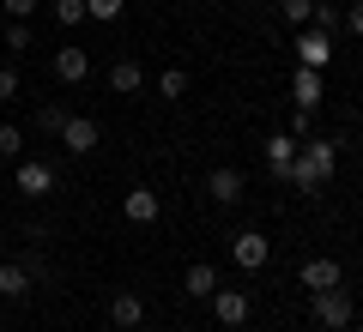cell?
<instances>
[{
  "label": "cell",
  "instance_id": "obj_1",
  "mask_svg": "<svg viewBox=\"0 0 363 332\" xmlns=\"http://www.w3.org/2000/svg\"><path fill=\"white\" fill-rule=\"evenodd\" d=\"M333 169H339V139H333V133H309L303 151H297V164L285 169V181L303 188V193H321L327 181H333Z\"/></svg>",
  "mask_w": 363,
  "mask_h": 332
},
{
  "label": "cell",
  "instance_id": "obj_2",
  "mask_svg": "<svg viewBox=\"0 0 363 332\" xmlns=\"http://www.w3.org/2000/svg\"><path fill=\"white\" fill-rule=\"evenodd\" d=\"M315 320H321L327 332H345L351 320H357V308H351V290H345V284H333V290H315Z\"/></svg>",
  "mask_w": 363,
  "mask_h": 332
},
{
  "label": "cell",
  "instance_id": "obj_3",
  "mask_svg": "<svg viewBox=\"0 0 363 332\" xmlns=\"http://www.w3.org/2000/svg\"><path fill=\"white\" fill-rule=\"evenodd\" d=\"M13 188L25 193V200H43V193H55V164H43V157H25V164L13 169Z\"/></svg>",
  "mask_w": 363,
  "mask_h": 332
},
{
  "label": "cell",
  "instance_id": "obj_4",
  "mask_svg": "<svg viewBox=\"0 0 363 332\" xmlns=\"http://www.w3.org/2000/svg\"><path fill=\"white\" fill-rule=\"evenodd\" d=\"M230 260H236L242 272H260V266L272 260V242H267L260 230H236V236H230Z\"/></svg>",
  "mask_w": 363,
  "mask_h": 332
},
{
  "label": "cell",
  "instance_id": "obj_5",
  "mask_svg": "<svg viewBox=\"0 0 363 332\" xmlns=\"http://www.w3.org/2000/svg\"><path fill=\"white\" fill-rule=\"evenodd\" d=\"M97 139H104V127H97L91 115H67V121H61V145H67L73 157H91V151H97Z\"/></svg>",
  "mask_w": 363,
  "mask_h": 332
},
{
  "label": "cell",
  "instance_id": "obj_6",
  "mask_svg": "<svg viewBox=\"0 0 363 332\" xmlns=\"http://www.w3.org/2000/svg\"><path fill=\"white\" fill-rule=\"evenodd\" d=\"M327 61H333V37L315 25L297 30V67H315V73H327Z\"/></svg>",
  "mask_w": 363,
  "mask_h": 332
},
{
  "label": "cell",
  "instance_id": "obj_7",
  "mask_svg": "<svg viewBox=\"0 0 363 332\" xmlns=\"http://www.w3.org/2000/svg\"><path fill=\"white\" fill-rule=\"evenodd\" d=\"M109 326L116 332H140L145 326V296L140 290H116L109 296Z\"/></svg>",
  "mask_w": 363,
  "mask_h": 332
},
{
  "label": "cell",
  "instance_id": "obj_8",
  "mask_svg": "<svg viewBox=\"0 0 363 332\" xmlns=\"http://www.w3.org/2000/svg\"><path fill=\"white\" fill-rule=\"evenodd\" d=\"M212 314H218V326H242V320L255 314V296L248 290H224L218 284V290H212Z\"/></svg>",
  "mask_w": 363,
  "mask_h": 332
},
{
  "label": "cell",
  "instance_id": "obj_9",
  "mask_svg": "<svg viewBox=\"0 0 363 332\" xmlns=\"http://www.w3.org/2000/svg\"><path fill=\"white\" fill-rule=\"evenodd\" d=\"M297 284L303 290H333V284H345V272H339V260H327V254H315V260H303V272H297Z\"/></svg>",
  "mask_w": 363,
  "mask_h": 332
},
{
  "label": "cell",
  "instance_id": "obj_10",
  "mask_svg": "<svg viewBox=\"0 0 363 332\" xmlns=\"http://www.w3.org/2000/svg\"><path fill=\"white\" fill-rule=\"evenodd\" d=\"M55 79H61V85H85L91 79V55L79 49V42H61V49H55Z\"/></svg>",
  "mask_w": 363,
  "mask_h": 332
},
{
  "label": "cell",
  "instance_id": "obj_11",
  "mask_svg": "<svg viewBox=\"0 0 363 332\" xmlns=\"http://www.w3.org/2000/svg\"><path fill=\"white\" fill-rule=\"evenodd\" d=\"M260 151H267V169L279 181H285V169L297 164V151H303V139H291V133H267V139H260Z\"/></svg>",
  "mask_w": 363,
  "mask_h": 332
},
{
  "label": "cell",
  "instance_id": "obj_12",
  "mask_svg": "<svg viewBox=\"0 0 363 332\" xmlns=\"http://www.w3.org/2000/svg\"><path fill=\"white\" fill-rule=\"evenodd\" d=\"M121 212H128V224H157L164 200H157V188H128L121 193Z\"/></svg>",
  "mask_w": 363,
  "mask_h": 332
},
{
  "label": "cell",
  "instance_id": "obj_13",
  "mask_svg": "<svg viewBox=\"0 0 363 332\" xmlns=\"http://www.w3.org/2000/svg\"><path fill=\"white\" fill-rule=\"evenodd\" d=\"M206 193H212L218 205H236V200L248 193V181H242V169H230V164H224V169H212V176H206Z\"/></svg>",
  "mask_w": 363,
  "mask_h": 332
},
{
  "label": "cell",
  "instance_id": "obj_14",
  "mask_svg": "<svg viewBox=\"0 0 363 332\" xmlns=\"http://www.w3.org/2000/svg\"><path fill=\"white\" fill-rule=\"evenodd\" d=\"M321 97H327V91H321V73H315V67H297V79H291V103L315 115V109H321Z\"/></svg>",
  "mask_w": 363,
  "mask_h": 332
},
{
  "label": "cell",
  "instance_id": "obj_15",
  "mask_svg": "<svg viewBox=\"0 0 363 332\" xmlns=\"http://www.w3.org/2000/svg\"><path fill=\"white\" fill-rule=\"evenodd\" d=\"M182 290L194 296V302H212V290H218V272H212L206 260H194V266L182 272Z\"/></svg>",
  "mask_w": 363,
  "mask_h": 332
},
{
  "label": "cell",
  "instance_id": "obj_16",
  "mask_svg": "<svg viewBox=\"0 0 363 332\" xmlns=\"http://www.w3.org/2000/svg\"><path fill=\"white\" fill-rule=\"evenodd\" d=\"M0 296H6V302L30 296V272H25V260H0Z\"/></svg>",
  "mask_w": 363,
  "mask_h": 332
},
{
  "label": "cell",
  "instance_id": "obj_17",
  "mask_svg": "<svg viewBox=\"0 0 363 332\" xmlns=\"http://www.w3.org/2000/svg\"><path fill=\"white\" fill-rule=\"evenodd\" d=\"M140 85H145V67L140 61H116V67H109V91H116V97H133Z\"/></svg>",
  "mask_w": 363,
  "mask_h": 332
},
{
  "label": "cell",
  "instance_id": "obj_18",
  "mask_svg": "<svg viewBox=\"0 0 363 332\" xmlns=\"http://www.w3.org/2000/svg\"><path fill=\"white\" fill-rule=\"evenodd\" d=\"M315 30H327V37H339V30H345V13H339L333 0H315V18H309Z\"/></svg>",
  "mask_w": 363,
  "mask_h": 332
},
{
  "label": "cell",
  "instance_id": "obj_19",
  "mask_svg": "<svg viewBox=\"0 0 363 332\" xmlns=\"http://www.w3.org/2000/svg\"><path fill=\"white\" fill-rule=\"evenodd\" d=\"M157 97H164V103L188 97V73H182V67H164V73H157Z\"/></svg>",
  "mask_w": 363,
  "mask_h": 332
},
{
  "label": "cell",
  "instance_id": "obj_20",
  "mask_svg": "<svg viewBox=\"0 0 363 332\" xmlns=\"http://www.w3.org/2000/svg\"><path fill=\"white\" fill-rule=\"evenodd\" d=\"M61 121H67L61 103H43V109H37V133H49V139H61Z\"/></svg>",
  "mask_w": 363,
  "mask_h": 332
},
{
  "label": "cell",
  "instance_id": "obj_21",
  "mask_svg": "<svg viewBox=\"0 0 363 332\" xmlns=\"http://www.w3.org/2000/svg\"><path fill=\"white\" fill-rule=\"evenodd\" d=\"M55 25H61V30L85 25V0H55Z\"/></svg>",
  "mask_w": 363,
  "mask_h": 332
},
{
  "label": "cell",
  "instance_id": "obj_22",
  "mask_svg": "<svg viewBox=\"0 0 363 332\" xmlns=\"http://www.w3.org/2000/svg\"><path fill=\"white\" fill-rule=\"evenodd\" d=\"M121 6H128V0H85V18H97V25H116Z\"/></svg>",
  "mask_w": 363,
  "mask_h": 332
},
{
  "label": "cell",
  "instance_id": "obj_23",
  "mask_svg": "<svg viewBox=\"0 0 363 332\" xmlns=\"http://www.w3.org/2000/svg\"><path fill=\"white\" fill-rule=\"evenodd\" d=\"M279 13H285V25H309V18H315V0H279Z\"/></svg>",
  "mask_w": 363,
  "mask_h": 332
},
{
  "label": "cell",
  "instance_id": "obj_24",
  "mask_svg": "<svg viewBox=\"0 0 363 332\" xmlns=\"http://www.w3.org/2000/svg\"><path fill=\"white\" fill-rule=\"evenodd\" d=\"M18 151H25V133L6 121V127H0V164H6V157H18Z\"/></svg>",
  "mask_w": 363,
  "mask_h": 332
},
{
  "label": "cell",
  "instance_id": "obj_25",
  "mask_svg": "<svg viewBox=\"0 0 363 332\" xmlns=\"http://www.w3.org/2000/svg\"><path fill=\"white\" fill-rule=\"evenodd\" d=\"M6 49H30V25H25V18H6Z\"/></svg>",
  "mask_w": 363,
  "mask_h": 332
},
{
  "label": "cell",
  "instance_id": "obj_26",
  "mask_svg": "<svg viewBox=\"0 0 363 332\" xmlns=\"http://www.w3.org/2000/svg\"><path fill=\"white\" fill-rule=\"evenodd\" d=\"M309 133H315V115L309 109H291V139H309Z\"/></svg>",
  "mask_w": 363,
  "mask_h": 332
},
{
  "label": "cell",
  "instance_id": "obj_27",
  "mask_svg": "<svg viewBox=\"0 0 363 332\" xmlns=\"http://www.w3.org/2000/svg\"><path fill=\"white\" fill-rule=\"evenodd\" d=\"M18 97V67H0V103Z\"/></svg>",
  "mask_w": 363,
  "mask_h": 332
},
{
  "label": "cell",
  "instance_id": "obj_28",
  "mask_svg": "<svg viewBox=\"0 0 363 332\" xmlns=\"http://www.w3.org/2000/svg\"><path fill=\"white\" fill-rule=\"evenodd\" d=\"M0 6H6V18H30L43 0H0Z\"/></svg>",
  "mask_w": 363,
  "mask_h": 332
},
{
  "label": "cell",
  "instance_id": "obj_29",
  "mask_svg": "<svg viewBox=\"0 0 363 332\" xmlns=\"http://www.w3.org/2000/svg\"><path fill=\"white\" fill-rule=\"evenodd\" d=\"M345 30H351V37H363V0H351V6H345Z\"/></svg>",
  "mask_w": 363,
  "mask_h": 332
},
{
  "label": "cell",
  "instance_id": "obj_30",
  "mask_svg": "<svg viewBox=\"0 0 363 332\" xmlns=\"http://www.w3.org/2000/svg\"><path fill=\"white\" fill-rule=\"evenodd\" d=\"M345 332H363V320H351V326H345Z\"/></svg>",
  "mask_w": 363,
  "mask_h": 332
},
{
  "label": "cell",
  "instance_id": "obj_31",
  "mask_svg": "<svg viewBox=\"0 0 363 332\" xmlns=\"http://www.w3.org/2000/svg\"><path fill=\"white\" fill-rule=\"evenodd\" d=\"M357 217H363V200H357Z\"/></svg>",
  "mask_w": 363,
  "mask_h": 332
}]
</instances>
